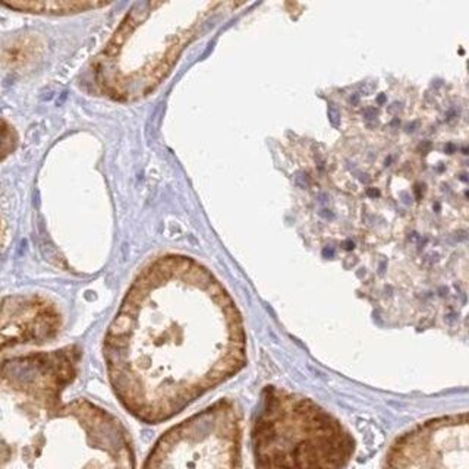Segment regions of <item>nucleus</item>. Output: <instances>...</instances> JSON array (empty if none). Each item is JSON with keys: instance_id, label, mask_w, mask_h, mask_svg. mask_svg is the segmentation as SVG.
<instances>
[{"instance_id": "nucleus-6", "label": "nucleus", "mask_w": 469, "mask_h": 469, "mask_svg": "<svg viewBox=\"0 0 469 469\" xmlns=\"http://www.w3.org/2000/svg\"><path fill=\"white\" fill-rule=\"evenodd\" d=\"M105 5L106 3H95V2H54V3H15V5H8V6L16 8V9L36 11V12L71 13L91 11L94 8H100Z\"/></svg>"}, {"instance_id": "nucleus-7", "label": "nucleus", "mask_w": 469, "mask_h": 469, "mask_svg": "<svg viewBox=\"0 0 469 469\" xmlns=\"http://www.w3.org/2000/svg\"><path fill=\"white\" fill-rule=\"evenodd\" d=\"M13 144H15V138H13L12 130L5 123L0 122V157L8 154L13 148Z\"/></svg>"}, {"instance_id": "nucleus-4", "label": "nucleus", "mask_w": 469, "mask_h": 469, "mask_svg": "<svg viewBox=\"0 0 469 469\" xmlns=\"http://www.w3.org/2000/svg\"><path fill=\"white\" fill-rule=\"evenodd\" d=\"M241 414L222 399L166 431L143 469H241Z\"/></svg>"}, {"instance_id": "nucleus-3", "label": "nucleus", "mask_w": 469, "mask_h": 469, "mask_svg": "<svg viewBox=\"0 0 469 469\" xmlns=\"http://www.w3.org/2000/svg\"><path fill=\"white\" fill-rule=\"evenodd\" d=\"M251 442L257 469H343L355 442L324 408L269 386L261 393Z\"/></svg>"}, {"instance_id": "nucleus-5", "label": "nucleus", "mask_w": 469, "mask_h": 469, "mask_svg": "<svg viewBox=\"0 0 469 469\" xmlns=\"http://www.w3.org/2000/svg\"><path fill=\"white\" fill-rule=\"evenodd\" d=\"M384 469H468L466 414L430 419L396 440Z\"/></svg>"}, {"instance_id": "nucleus-2", "label": "nucleus", "mask_w": 469, "mask_h": 469, "mask_svg": "<svg viewBox=\"0 0 469 469\" xmlns=\"http://www.w3.org/2000/svg\"><path fill=\"white\" fill-rule=\"evenodd\" d=\"M81 351L0 362V469H135L129 431L85 397H68Z\"/></svg>"}, {"instance_id": "nucleus-1", "label": "nucleus", "mask_w": 469, "mask_h": 469, "mask_svg": "<svg viewBox=\"0 0 469 469\" xmlns=\"http://www.w3.org/2000/svg\"><path fill=\"white\" fill-rule=\"evenodd\" d=\"M103 355L120 405L158 424L236 376L247 365V336L214 274L189 257L163 255L132 282Z\"/></svg>"}]
</instances>
